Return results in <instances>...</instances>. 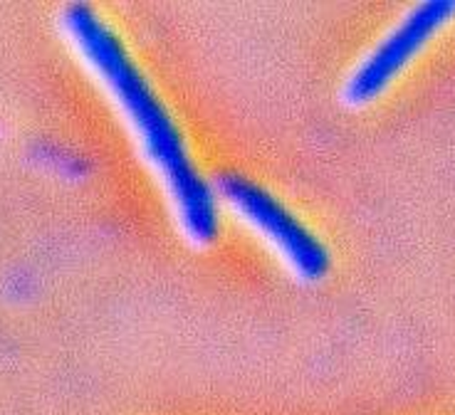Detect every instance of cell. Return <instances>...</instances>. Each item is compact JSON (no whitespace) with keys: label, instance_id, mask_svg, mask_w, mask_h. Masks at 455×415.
I'll return each instance as SVG.
<instances>
[{"label":"cell","instance_id":"1","mask_svg":"<svg viewBox=\"0 0 455 415\" xmlns=\"http://www.w3.org/2000/svg\"><path fill=\"white\" fill-rule=\"evenodd\" d=\"M57 28L137 148L166 201L171 220L191 247L211 245L218 235V203L188 151L179 124L132 60L122 37L87 3H69Z\"/></svg>","mask_w":455,"mask_h":415},{"label":"cell","instance_id":"2","mask_svg":"<svg viewBox=\"0 0 455 415\" xmlns=\"http://www.w3.org/2000/svg\"><path fill=\"white\" fill-rule=\"evenodd\" d=\"M211 188L218 205L258 237L295 280L305 284L324 280L330 272L327 247L273 193L238 173L218 176L211 180Z\"/></svg>","mask_w":455,"mask_h":415},{"label":"cell","instance_id":"3","mask_svg":"<svg viewBox=\"0 0 455 415\" xmlns=\"http://www.w3.org/2000/svg\"><path fill=\"white\" fill-rule=\"evenodd\" d=\"M453 18L455 0H426L403 12L349 69L339 92L341 104L349 109L374 104Z\"/></svg>","mask_w":455,"mask_h":415}]
</instances>
